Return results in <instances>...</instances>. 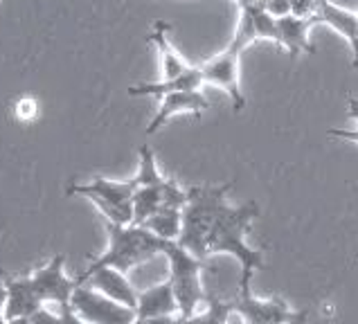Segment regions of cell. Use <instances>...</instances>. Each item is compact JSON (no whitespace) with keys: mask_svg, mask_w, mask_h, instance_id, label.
I'll use <instances>...</instances> for the list:
<instances>
[{"mask_svg":"<svg viewBox=\"0 0 358 324\" xmlns=\"http://www.w3.org/2000/svg\"><path fill=\"white\" fill-rule=\"evenodd\" d=\"M250 14H252V23H255L257 38H266V40L278 43V18H273L268 12H266L262 0H257L255 5H250Z\"/></svg>","mask_w":358,"mask_h":324,"instance_id":"obj_21","label":"cell"},{"mask_svg":"<svg viewBox=\"0 0 358 324\" xmlns=\"http://www.w3.org/2000/svg\"><path fill=\"white\" fill-rule=\"evenodd\" d=\"M230 309H232V302L208 295L206 311L194 313L192 318H178V324H226Z\"/></svg>","mask_w":358,"mask_h":324,"instance_id":"obj_20","label":"cell"},{"mask_svg":"<svg viewBox=\"0 0 358 324\" xmlns=\"http://www.w3.org/2000/svg\"><path fill=\"white\" fill-rule=\"evenodd\" d=\"M232 304L245 318V324H282L295 316V311L289 309L286 300L278 295L259 300L252 293H248V295H239L237 300H232Z\"/></svg>","mask_w":358,"mask_h":324,"instance_id":"obj_10","label":"cell"},{"mask_svg":"<svg viewBox=\"0 0 358 324\" xmlns=\"http://www.w3.org/2000/svg\"><path fill=\"white\" fill-rule=\"evenodd\" d=\"M352 66H354V68H358V47H356V52L352 54Z\"/></svg>","mask_w":358,"mask_h":324,"instance_id":"obj_35","label":"cell"},{"mask_svg":"<svg viewBox=\"0 0 358 324\" xmlns=\"http://www.w3.org/2000/svg\"><path fill=\"white\" fill-rule=\"evenodd\" d=\"M243 50L239 45H234L232 40L223 52L214 54L208 59L206 64H201V75H203V84L210 86H219L223 88L232 99V108L241 113L245 108V97L241 90V81H239V61H241Z\"/></svg>","mask_w":358,"mask_h":324,"instance_id":"obj_6","label":"cell"},{"mask_svg":"<svg viewBox=\"0 0 358 324\" xmlns=\"http://www.w3.org/2000/svg\"><path fill=\"white\" fill-rule=\"evenodd\" d=\"M327 135L350 140V142H354V145H358V126L356 128H329V131H327Z\"/></svg>","mask_w":358,"mask_h":324,"instance_id":"obj_27","label":"cell"},{"mask_svg":"<svg viewBox=\"0 0 358 324\" xmlns=\"http://www.w3.org/2000/svg\"><path fill=\"white\" fill-rule=\"evenodd\" d=\"M14 113L20 122H32L38 115V104L34 97H20L14 106Z\"/></svg>","mask_w":358,"mask_h":324,"instance_id":"obj_22","label":"cell"},{"mask_svg":"<svg viewBox=\"0 0 358 324\" xmlns=\"http://www.w3.org/2000/svg\"><path fill=\"white\" fill-rule=\"evenodd\" d=\"M259 214L257 202L250 200L245 205L232 207L223 205L208 237V257L210 255H232L241 266L239 295L250 293V279L259 268L266 266L264 252L255 250L245 243V232L250 230L255 216Z\"/></svg>","mask_w":358,"mask_h":324,"instance_id":"obj_1","label":"cell"},{"mask_svg":"<svg viewBox=\"0 0 358 324\" xmlns=\"http://www.w3.org/2000/svg\"><path fill=\"white\" fill-rule=\"evenodd\" d=\"M84 284H88L90 288H95L97 293H101V295H106L108 300H113L127 309L136 311V307H138V293L140 290L133 288V284L127 279L124 272H120L115 268L95 270Z\"/></svg>","mask_w":358,"mask_h":324,"instance_id":"obj_11","label":"cell"},{"mask_svg":"<svg viewBox=\"0 0 358 324\" xmlns=\"http://www.w3.org/2000/svg\"><path fill=\"white\" fill-rule=\"evenodd\" d=\"M315 3H318V5H322V3H327V0H315Z\"/></svg>","mask_w":358,"mask_h":324,"instance_id":"obj_36","label":"cell"},{"mask_svg":"<svg viewBox=\"0 0 358 324\" xmlns=\"http://www.w3.org/2000/svg\"><path fill=\"white\" fill-rule=\"evenodd\" d=\"M5 304H7V286L5 281H0V324L5 322Z\"/></svg>","mask_w":358,"mask_h":324,"instance_id":"obj_29","label":"cell"},{"mask_svg":"<svg viewBox=\"0 0 358 324\" xmlns=\"http://www.w3.org/2000/svg\"><path fill=\"white\" fill-rule=\"evenodd\" d=\"M318 12V3L315 0H291V16L311 20Z\"/></svg>","mask_w":358,"mask_h":324,"instance_id":"obj_23","label":"cell"},{"mask_svg":"<svg viewBox=\"0 0 358 324\" xmlns=\"http://www.w3.org/2000/svg\"><path fill=\"white\" fill-rule=\"evenodd\" d=\"M167 178L160 174L158 162H156V154L153 149L142 145L140 147V165H138V174L133 176V182L136 187H153V185H162Z\"/></svg>","mask_w":358,"mask_h":324,"instance_id":"obj_19","label":"cell"},{"mask_svg":"<svg viewBox=\"0 0 358 324\" xmlns=\"http://www.w3.org/2000/svg\"><path fill=\"white\" fill-rule=\"evenodd\" d=\"M203 86V75L199 66H189L185 73L176 79H162L156 84H140L131 86L129 95L131 97H165L171 93H182V90H201Z\"/></svg>","mask_w":358,"mask_h":324,"instance_id":"obj_16","label":"cell"},{"mask_svg":"<svg viewBox=\"0 0 358 324\" xmlns=\"http://www.w3.org/2000/svg\"><path fill=\"white\" fill-rule=\"evenodd\" d=\"M7 324H32L29 318H14V320H5Z\"/></svg>","mask_w":358,"mask_h":324,"instance_id":"obj_33","label":"cell"},{"mask_svg":"<svg viewBox=\"0 0 358 324\" xmlns=\"http://www.w3.org/2000/svg\"><path fill=\"white\" fill-rule=\"evenodd\" d=\"M64 263H66L64 255H55L45 266L36 268L29 275L38 300L43 304H55L59 309L70 304V297H73V293L77 288V281L66 275Z\"/></svg>","mask_w":358,"mask_h":324,"instance_id":"obj_8","label":"cell"},{"mask_svg":"<svg viewBox=\"0 0 358 324\" xmlns=\"http://www.w3.org/2000/svg\"><path fill=\"white\" fill-rule=\"evenodd\" d=\"M262 5L273 18H284L291 14V0H262Z\"/></svg>","mask_w":358,"mask_h":324,"instance_id":"obj_24","label":"cell"},{"mask_svg":"<svg viewBox=\"0 0 358 324\" xmlns=\"http://www.w3.org/2000/svg\"><path fill=\"white\" fill-rule=\"evenodd\" d=\"M142 228H147L151 235H156L162 241H178L182 228V209L160 207L156 214L142 223Z\"/></svg>","mask_w":358,"mask_h":324,"instance_id":"obj_18","label":"cell"},{"mask_svg":"<svg viewBox=\"0 0 358 324\" xmlns=\"http://www.w3.org/2000/svg\"><path fill=\"white\" fill-rule=\"evenodd\" d=\"M232 302V300H230ZM226 324H245V318L241 316V313L234 309V304H232V309H230V313H228V320H226Z\"/></svg>","mask_w":358,"mask_h":324,"instance_id":"obj_30","label":"cell"},{"mask_svg":"<svg viewBox=\"0 0 358 324\" xmlns=\"http://www.w3.org/2000/svg\"><path fill=\"white\" fill-rule=\"evenodd\" d=\"M167 29L169 25L158 20L156 27H153V32L149 34V43L156 45L158 54H160V73H162V79H176L180 77L185 70L189 68V64L185 59L178 54V50L171 45V40L167 36Z\"/></svg>","mask_w":358,"mask_h":324,"instance_id":"obj_17","label":"cell"},{"mask_svg":"<svg viewBox=\"0 0 358 324\" xmlns=\"http://www.w3.org/2000/svg\"><path fill=\"white\" fill-rule=\"evenodd\" d=\"M133 324H178V316L169 318H136Z\"/></svg>","mask_w":358,"mask_h":324,"instance_id":"obj_28","label":"cell"},{"mask_svg":"<svg viewBox=\"0 0 358 324\" xmlns=\"http://www.w3.org/2000/svg\"><path fill=\"white\" fill-rule=\"evenodd\" d=\"M347 115H350L356 122V124H358V101L354 97L347 99Z\"/></svg>","mask_w":358,"mask_h":324,"instance_id":"obj_31","label":"cell"},{"mask_svg":"<svg viewBox=\"0 0 358 324\" xmlns=\"http://www.w3.org/2000/svg\"><path fill=\"white\" fill-rule=\"evenodd\" d=\"M169 316H178V304L169 279L138 293L136 318H169Z\"/></svg>","mask_w":358,"mask_h":324,"instance_id":"obj_13","label":"cell"},{"mask_svg":"<svg viewBox=\"0 0 358 324\" xmlns=\"http://www.w3.org/2000/svg\"><path fill=\"white\" fill-rule=\"evenodd\" d=\"M106 230H108L106 250L90 261L75 277L77 286H81L95 270H101V268H115L127 275L129 270L140 266V263H147L153 257L162 255L167 243H171V241L158 239L142 226H113V223H106Z\"/></svg>","mask_w":358,"mask_h":324,"instance_id":"obj_2","label":"cell"},{"mask_svg":"<svg viewBox=\"0 0 358 324\" xmlns=\"http://www.w3.org/2000/svg\"><path fill=\"white\" fill-rule=\"evenodd\" d=\"M133 191L136 182L131 180H108L93 178L84 185H70L68 196H84L101 212L106 223L113 226H133Z\"/></svg>","mask_w":358,"mask_h":324,"instance_id":"obj_5","label":"cell"},{"mask_svg":"<svg viewBox=\"0 0 358 324\" xmlns=\"http://www.w3.org/2000/svg\"><path fill=\"white\" fill-rule=\"evenodd\" d=\"M306 320H309V311H295V316L282 324H306Z\"/></svg>","mask_w":358,"mask_h":324,"instance_id":"obj_32","label":"cell"},{"mask_svg":"<svg viewBox=\"0 0 358 324\" xmlns=\"http://www.w3.org/2000/svg\"><path fill=\"white\" fill-rule=\"evenodd\" d=\"M29 320H32V324H55L57 322V313H52L48 307H41Z\"/></svg>","mask_w":358,"mask_h":324,"instance_id":"obj_26","label":"cell"},{"mask_svg":"<svg viewBox=\"0 0 358 324\" xmlns=\"http://www.w3.org/2000/svg\"><path fill=\"white\" fill-rule=\"evenodd\" d=\"M70 307L81 320L88 324H133L136 322V311L122 307V304L108 300L88 284H81L75 288L70 297Z\"/></svg>","mask_w":358,"mask_h":324,"instance_id":"obj_7","label":"cell"},{"mask_svg":"<svg viewBox=\"0 0 358 324\" xmlns=\"http://www.w3.org/2000/svg\"><path fill=\"white\" fill-rule=\"evenodd\" d=\"M206 108H210V101L203 95V90H182V93H171V95L160 97V106L156 110V115L149 122L147 135L158 133L171 117L185 115V113L201 117Z\"/></svg>","mask_w":358,"mask_h":324,"instance_id":"obj_9","label":"cell"},{"mask_svg":"<svg viewBox=\"0 0 358 324\" xmlns=\"http://www.w3.org/2000/svg\"><path fill=\"white\" fill-rule=\"evenodd\" d=\"M257 0H237V5H239V9H245V7H250V5H255Z\"/></svg>","mask_w":358,"mask_h":324,"instance_id":"obj_34","label":"cell"},{"mask_svg":"<svg viewBox=\"0 0 358 324\" xmlns=\"http://www.w3.org/2000/svg\"><path fill=\"white\" fill-rule=\"evenodd\" d=\"M55 324H88L86 320H81L77 313L73 311V307L70 304H66V307H61L59 313H57V322Z\"/></svg>","mask_w":358,"mask_h":324,"instance_id":"obj_25","label":"cell"},{"mask_svg":"<svg viewBox=\"0 0 358 324\" xmlns=\"http://www.w3.org/2000/svg\"><path fill=\"white\" fill-rule=\"evenodd\" d=\"M162 255L169 261V284L173 288L178 304V318H192L201 304L208 302L206 290H203V268L206 261L194 257L192 252H187L182 246H178L176 241L167 243V248Z\"/></svg>","mask_w":358,"mask_h":324,"instance_id":"obj_4","label":"cell"},{"mask_svg":"<svg viewBox=\"0 0 358 324\" xmlns=\"http://www.w3.org/2000/svg\"><path fill=\"white\" fill-rule=\"evenodd\" d=\"M5 286H7L5 320L32 318L41 307H45V304L38 300L29 275H25V277H7Z\"/></svg>","mask_w":358,"mask_h":324,"instance_id":"obj_12","label":"cell"},{"mask_svg":"<svg viewBox=\"0 0 358 324\" xmlns=\"http://www.w3.org/2000/svg\"><path fill=\"white\" fill-rule=\"evenodd\" d=\"M311 23L313 25H318V23L329 25L331 29H336V32L347 40V43H350L352 54L356 52V47H358V14L331 3V0H327V3L318 5V12H315V16L311 18Z\"/></svg>","mask_w":358,"mask_h":324,"instance_id":"obj_15","label":"cell"},{"mask_svg":"<svg viewBox=\"0 0 358 324\" xmlns=\"http://www.w3.org/2000/svg\"><path fill=\"white\" fill-rule=\"evenodd\" d=\"M313 27L311 20L295 18V16H284L278 18V45L289 52L291 61H295L300 54H313L315 47L309 40V29Z\"/></svg>","mask_w":358,"mask_h":324,"instance_id":"obj_14","label":"cell"},{"mask_svg":"<svg viewBox=\"0 0 358 324\" xmlns=\"http://www.w3.org/2000/svg\"><path fill=\"white\" fill-rule=\"evenodd\" d=\"M234 187V180L226 185H196L187 189V202L182 207V228L178 246H182L194 257L208 259V237L223 205H228L226 196Z\"/></svg>","mask_w":358,"mask_h":324,"instance_id":"obj_3","label":"cell"}]
</instances>
